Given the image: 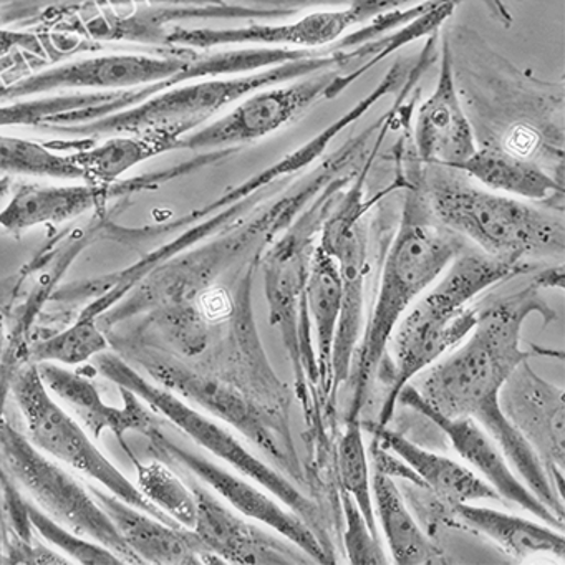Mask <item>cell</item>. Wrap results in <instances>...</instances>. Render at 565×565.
<instances>
[{"instance_id": "1", "label": "cell", "mask_w": 565, "mask_h": 565, "mask_svg": "<svg viewBox=\"0 0 565 565\" xmlns=\"http://www.w3.org/2000/svg\"><path fill=\"white\" fill-rule=\"evenodd\" d=\"M542 286L532 279L518 292L479 307L478 323L462 345L455 347L441 362H435L419 380L423 402L445 416H469L494 439L509 465L539 501L564 521V501L555 491L547 469L527 439L502 412L501 388L531 352L521 347L522 326L532 313L545 323L557 313L541 296Z\"/></svg>"}, {"instance_id": "2", "label": "cell", "mask_w": 565, "mask_h": 565, "mask_svg": "<svg viewBox=\"0 0 565 565\" xmlns=\"http://www.w3.org/2000/svg\"><path fill=\"white\" fill-rule=\"evenodd\" d=\"M443 34L478 147L527 158L564 181V84L515 67L465 25Z\"/></svg>"}, {"instance_id": "3", "label": "cell", "mask_w": 565, "mask_h": 565, "mask_svg": "<svg viewBox=\"0 0 565 565\" xmlns=\"http://www.w3.org/2000/svg\"><path fill=\"white\" fill-rule=\"evenodd\" d=\"M406 164L433 216L488 256L509 264L564 256V214L558 207L486 190L455 168L422 163L412 145Z\"/></svg>"}, {"instance_id": "4", "label": "cell", "mask_w": 565, "mask_h": 565, "mask_svg": "<svg viewBox=\"0 0 565 565\" xmlns=\"http://www.w3.org/2000/svg\"><path fill=\"white\" fill-rule=\"evenodd\" d=\"M405 161L409 183L403 190L398 231L386 253L372 317L356 345L347 379L352 390L347 422L360 419L370 386L399 320L466 247V239L433 216Z\"/></svg>"}, {"instance_id": "5", "label": "cell", "mask_w": 565, "mask_h": 565, "mask_svg": "<svg viewBox=\"0 0 565 565\" xmlns=\"http://www.w3.org/2000/svg\"><path fill=\"white\" fill-rule=\"evenodd\" d=\"M534 264H509L468 246L451 260L439 282L403 316L393 332V372L379 426H388L399 390L458 347L478 323L479 294L495 284L531 274Z\"/></svg>"}, {"instance_id": "6", "label": "cell", "mask_w": 565, "mask_h": 565, "mask_svg": "<svg viewBox=\"0 0 565 565\" xmlns=\"http://www.w3.org/2000/svg\"><path fill=\"white\" fill-rule=\"evenodd\" d=\"M95 370H98L100 375L114 382L115 385L131 390L161 418L173 423L198 446L213 452L221 461L233 466L239 475L257 482L260 488L267 489L270 494L276 495L282 504H286V508L303 519L316 534L319 531L320 535L329 542L323 534L322 518H320L316 502L303 495L286 476L260 461L230 429L188 405L181 396L174 395L170 390L163 388L141 375L131 363L118 356L117 353H110L107 350V352L95 356Z\"/></svg>"}, {"instance_id": "7", "label": "cell", "mask_w": 565, "mask_h": 565, "mask_svg": "<svg viewBox=\"0 0 565 565\" xmlns=\"http://www.w3.org/2000/svg\"><path fill=\"white\" fill-rule=\"evenodd\" d=\"M9 392L21 409L28 428V438L35 448L77 469L88 479L97 481L117 498L128 504L168 522L178 524L168 518L153 502L148 501L137 484L130 481L102 449L92 441L81 423L68 415L45 386L38 363L25 362L9 372Z\"/></svg>"}, {"instance_id": "8", "label": "cell", "mask_w": 565, "mask_h": 565, "mask_svg": "<svg viewBox=\"0 0 565 565\" xmlns=\"http://www.w3.org/2000/svg\"><path fill=\"white\" fill-rule=\"evenodd\" d=\"M0 466L31 494L45 514L71 531L100 542L125 564H141L90 489L35 448L4 413H0Z\"/></svg>"}, {"instance_id": "9", "label": "cell", "mask_w": 565, "mask_h": 565, "mask_svg": "<svg viewBox=\"0 0 565 565\" xmlns=\"http://www.w3.org/2000/svg\"><path fill=\"white\" fill-rule=\"evenodd\" d=\"M234 58L230 51L211 52L180 49L178 54L104 55L61 65L29 81L0 90V98L24 97L44 92L78 88V90L117 92L147 85L183 84L203 78L233 75Z\"/></svg>"}, {"instance_id": "10", "label": "cell", "mask_w": 565, "mask_h": 565, "mask_svg": "<svg viewBox=\"0 0 565 565\" xmlns=\"http://www.w3.org/2000/svg\"><path fill=\"white\" fill-rule=\"evenodd\" d=\"M375 67L366 64L330 68L297 78L292 84L273 85L254 92L220 120L186 135L178 145V150H237L241 145L263 140L299 120L316 105L339 97Z\"/></svg>"}, {"instance_id": "11", "label": "cell", "mask_w": 565, "mask_h": 565, "mask_svg": "<svg viewBox=\"0 0 565 565\" xmlns=\"http://www.w3.org/2000/svg\"><path fill=\"white\" fill-rule=\"evenodd\" d=\"M117 349L130 359H125L127 362L137 363L138 369L148 372L158 385L181 398L190 399L194 405L239 429L249 441L277 461L289 462V451L282 436L277 435L280 429L274 423L273 416L230 383L191 369L157 345L134 342L118 345Z\"/></svg>"}, {"instance_id": "12", "label": "cell", "mask_w": 565, "mask_h": 565, "mask_svg": "<svg viewBox=\"0 0 565 565\" xmlns=\"http://www.w3.org/2000/svg\"><path fill=\"white\" fill-rule=\"evenodd\" d=\"M423 0H349L347 6L307 14L290 24H253L239 29H181L167 38L168 44L193 51H213L224 45H266L280 49L330 47L347 34L379 15L399 11Z\"/></svg>"}, {"instance_id": "13", "label": "cell", "mask_w": 565, "mask_h": 565, "mask_svg": "<svg viewBox=\"0 0 565 565\" xmlns=\"http://www.w3.org/2000/svg\"><path fill=\"white\" fill-rule=\"evenodd\" d=\"M145 438L148 439V449L153 458L194 476L198 481L213 489L244 518L253 519L273 529L274 532L297 545L300 551L306 552L317 564H335V552L320 541L319 535L303 519L289 508H282L276 499L247 481L246 476L241 478L217 462L211 461L206 456L184 448L180 443L164 435L161 428H154Z\"/></svg>"}, {"instance_id": "14", "label": "cell", "mask_w": 565, "mask_h": 565, "mask_svg": "<svg viewBox=\"0 0 565 565\" xmlns=\"http://www.w3.org/2000/svg\"><path fill=\"white\" fill-rule=\"evenodd\" d=\"M396 403L415 409L426 416L436 428L445 433L455 451L481 475L488 484L495 489L502 501L518 504L519 508L531 512L545 524L562 531L564 521L558 519L551 509L545 508L537 495L518 478L514 469L502 455L494 439L484 431L481 425L469 416H445L429 408L415 385H405L399 390Z\"/></svg>"}, {"instance_id": "15", "label": "cell", "mask_w": 565, "mask_h": 565, "mask_svg": "<svg viewBox=\"0 0 565 565\" xmlns=\"http://www.w3.org/2000/svg\"><path fill=\"white\" fill-rule=\"evenodd\" d=\"M196 498V524L193 531L211 554L224 564L296 565L313 562L287 539H279L231 511L207 486L184 475Z\"/></svg>"}, {"instance_id": "16", "label": "cell", "mask_w": 565, "mask_h": 565, "mask_svg": "<svg viewBox=\"0 0 565 565\" xmlns=\"http://www.w3.org/2000/svg\"><path fill=\"white\" fill-rule=\"evenodd\" d=\"M501 406L509 422L537 452L551 481L562 484L565 465L564 390L541 379L525 360L502 385Z\"/></svg>"}, {"instance_id": "17", "label": "cell", "mask_w": 565, "mask_h": 565, "mask_svg": "<svg viewBox=\"0 0 565 565\" xmlns=\"http://www.w3.org/2000/svg\"><path fill=\"white\" fill-rule=\"evenodd\" d=\"M439 75L433 94L416 108L412 148L425 164L456 168L475 153V131L462 107L445 34L439 35Z\"/></svg>"}, {"instance_id": "18", "label": "cell", "mask_w": 565, "mask_h": 565, "mask_svg": "<svg viewBox=\"0 0 565 565\" xmlns=\"http://www.w3.org/2000/svg\"><path fill=\"white\" fill-rule=\"evenodd\" d=\"M42 380L52 395L64 399L84 423L94 438L111 433L120 443L127 456L131 448L127 443L128 433L147 436L154 428H161V416L150 408L140 396L131 390L121 388L124 406L108 405L90 379L81 372H71L58 363H38Z\"/></svg>"}, {"instance_id": "19", "label": "cell", "mask_w": 565, "mask_h": 565, "mask_svg": "<svg viewBox=\"0 0 565 565\" xmlns=\"http://www.w3.org/2000/svg\"><path fill=\"white\" fill-rule=\"evenodd\" d=\"M100 508L107 512L121 539L127 542L141 564L201 565L224 564L220 557L204 547L193 529L168 524L107 489L88 486Z\"/></svg>"}, {"instance_id": "20", "label": "cell", "mask_w": 565, "mask_h": 565, "mask_svg": "<svg viewBox=\"0 0 565 565\" xmlns=\"http://www.w3.org/2000/svg\"><path fill=\"white\" fill-rule=\"evenodd\" d=\"M369 428L376 441L395 452L422 479L429 494L435 495L443 504H468L478 501H502L491 484L471 469L451 458L429 451L416 443L409 441L402 433L393 431L388 426L362 425Z\"/></svg>"}, {"instance_id": "21", "label": "cell", "mask_w": 565, "mask_h": 565, "mask_svg": "<svg viewBox=\"0 0 565 565\" xmlns=\"http://www.w3.org/2000/svg\"><path fill=\"white\" fill-rule=\"evenodd\" d=\"M455 170L462 171L486 190L531 203L548 204L558 210L564 206V181L535 161L509 153L502 148L478 147Z\"/></svg>"}, {"instance_id": "22", "label": "cell", "mask_w": 565, "mask_h": 565, "mask_svg": "<svg viewBox=\"0 0 565 565\" xmlns=\"http://www.w3.org/2000/svg\"><path fill=\"white\" fill-rule=\"evenodd\" d=\"M111 188L22 186L11 203L0 211V227L11 233L31 230L41 224H61L75 220L104 204Z\"/></svg>"}, {"instance_id": "23", "label": "cell", "mask_w": 565, "mask_h": 565, "mask_svg": "<svg viewBox=\"0 0 565 565\" xmlns=\"http://www.w3.org/2000/svg\"><path fill=\"white\" fill-rule=\"evenodd\" d=\"M373 512L382 524L383 535L399 565L441 564L438 545L419 527L393 478L373 469Z\"/></svg>"}, {"instance_id": "24", "label": "cell", "mask_w": 565, "mask_h": 565, "mask_svg": "<svg viewBox=\"0 0 565 565\" xmlns=\"http://www.w3.org/2000/svg\"><path fill=\"white\" fill-rule=\"evenodd\" d=\"M451 511L459 525L475 529L514 557L524 558L534 554L564 557V534L545 522L539 524L495 509L472 505L471 502L452 505Z\"/></svg>"}, {"instance_id": "25", "label": "cell", "mask_w": 565, "mask_h": 565, "mask_svg": "<svg viewBox=\"0 0 565 565\" xmlns=\"http://www.w3.org/2000/svg\"><path fill=\"white\" fill-rule=\"evenodd\" d=\"M342 276L339 264L322 247L317 246L307 274L306 309L316 327L319 376L327 393L332 388V349L337 323L342 310Z\"/></svg>"}, {"instance_id": "26", "label": "cell", "mask_w": 565, "mask_h": 565, "mask_svg": "<svg viewBox=\"0 0 565 565\" xmlns=\"http://www.w3.org/2000/svg\"><path fill=\"white\" fill-rule=\"evenodd\" d=\"M178 150V145L157 135H114L104 143L72 154L90 186L111 188L131 168L161 153Z\"/></svg>"}, {"instance_id": "27", "label": "cell", "mask_w": 565, "mask_h": 565, "mask_svg": "<svg viewBox=\"0 0 565 565\" xmlns=\"http://www.w3.org/2000/svg\"><path fill=\"white\" fill-rule=\"evenodd\" d=\"M128 458L137 469V486L141 494L178 524L193 529L196 524V498L186 479L161 459L141 462L135 452H130Z\"/></svg>"}, {"instance_id": "28", "label": "cell", "mask_w": 565, "mask_h": 565, "mask_svg": "<svg viewBox=\"0 0 565 565\" xmlns=\"http://www.w3.org/2000/svg\"><path fill=\"white\" fill-rule=\"evenodd\" d=\"M128 90L81 92V94L62 95V97L38 98L22 104L0 107V127L11 125L51 124L55 117L68 111L88 110V120L107 117L111 114V104L121 100Z\"/></svg>"}, {"instance_id": "29", "label": "cell", "mask_w": 565, "mask_h": 565, "mask_svg": "<svg viewBox=\"0 0 565 565\" xmlns=\"http://www.w3.org/2000/svg\"><path fill=\"white\" fill-rule=\"evenodd\" d=\"M110 349L97 319L81 316L74 326L47 339L39 340L29 349V362L58 363V365H82Z\"/></svg>"}, {"instance_id": "30", "label": "cell", "mask_w": 565, "mask_h": 565, "mask_svg": "<svg viewBox=\"0 0 565 565\" xmlns=\"http://www.w3.org/2000/svg\"><path fill=\"white\" fill-rule=\"evenodd\" d=\"M335 468L340 491L352 495L372 531L379 534L373 512L372 475L360 419L347 422L345 431L337 445Z\"/></svg>"}, {"instance_id": "31", "label": "cell", "mask_w": 565, "mask_h": 565, "mask_svg": "<svg viewBox=\"0 0 565 565\" xmlns=\"http://www.w3.org/2000/svg\"><path fill=\"white\" fill-rule=\"evenodd\" d=\"M0 173L84 180L72 154H57L34 141L0 137Z\"/></svg>"}, {"instance_id": "32", "label": "cell", "mask_w": 565, "mask_h": 565, "mask_svg": "<svg viewBox=\"0 0 565 565\" xmlns=\"http://www.w3.org/2000/svg\"><path fill=\"white\" fill-rule=\"evenodd\" d=\"M25 512L32 527L55 547L61 548L67 557L85 565H121L125 564L114 551L100 542L87 541L84 535L71 531L61 522L45 514L39 505L25 501Z\"/></svg>"}, {"instance_id": "33", "label": "cell", "mask_w": 565, "mask_h": 565, "mask_svg": "<svg viewBox=\"0 0 565 565\" xmlns=\"http://www.w3.org/2000/svg\"><path fill=\"white\" fill-rule=\"evenodd\" d=\"M340 495H342L343 515H345L343 542H345V552L350 564H388V558H386L382 542H380V535L372 531L352 495L342 491H340Z\"/></svg>"}, {"instance_id": "34", "label": "cell", "mask_w": 565, "mask_h": 565, "mask_svg": "<svg viewBox=\"0 0 565 565\" xmlns=\"http://www.w3.org/2000/svg\"><path fill=\"white\" fill-rule=\"evenodd\" d=\"M482 4L488 8V11L494 15V19H498L504 28H511L512 25V14L511 12L502 11L499 9V6L495 4L494 0H481Z\"/></svg>"}, {"instance_id": "35", "label": "cell", "mask_w": 565, "mask_h": 565, "mask_svg": "<svg viewBox=\"0 0 565 565\" xmlns=\"http://www.w3.org/2000/svg\"><path fill=\"white\" fill-rule=\"evenodd\" d=\"M495 4L499 6V9H502V11L509 12L508 6L502 2V0H494Z\"/></svg>"}, {"instance_id": "36", "label": "cell", "mask_w": 565, "mask_h": 565, "mask_svg": "<svg viewBox=\"0 0 565 565\" xmlns=\"http://www.w3.org/2000/svg\"><path fill=\"white\" fill-rule=\"evenodd\" d=\"M518 2H524V0H518Z\"/></svg>"}, {"instance_id": "37", "label": "cell", "mask_w": 565, "mask_h": 565, "mask_svg": "<svg viewBox=\"0 0 565 565\" xmlns=\"http://www.w3.org/2000/svg\"><path fill=\"white\" fill-rule=\"evenodd\" d=\"M0 413H2V408H0Z\"/></svg>"}]
</instances>
